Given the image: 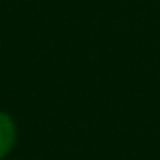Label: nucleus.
<instances>
[{"label": "nucleus", "mask_w": 160, "mask_h": 160, "mask_svg": "<svg viewBox=\"0 0 160 160\" xmlns=\"http://www.w3.org/2000/svg\"><path fill=\"white\" fill-rule=\"evenodd\" d=\"M15 139H17V128L13 119L8 113L0 111V160H4L8 152L13 149Z\"/></svg>", "instance_id": "nucleus-1"}, {"label": "nucleus", "mask_w": 160, "mask_h": 160, "mask_svg": "<svg viewBox=\"0 0 160 160\" xmlns=\"http://www.w3.org/2000/svg\"><path fill=\"white\" fill-rule=\"evenodd\" d=\"M4 160H6V158H4Z\"/></svg>", "instance_id": "nucleus-2"}]
</instances>
